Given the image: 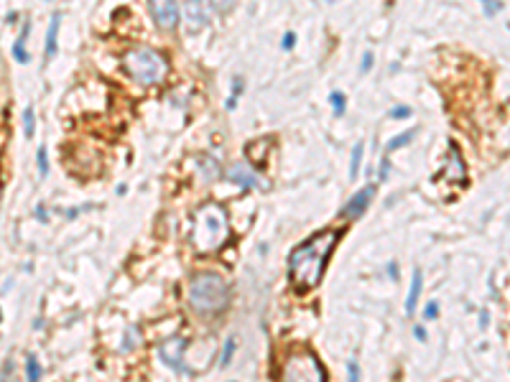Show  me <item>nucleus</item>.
Returning <instances> with one entry per match:
<instances>
[{
    "instance_id": "obj_1",
    "label": "nucleus",
    "mask_w": 510,
    "mask_h": 382,
    "mask_svg": "<svg viewBox=\"0 0 510 382\" xmlns=\"http://www.w3.org/2000/svg\"><path fill=\"white\" fill-rule=\"evenodd\" d=\"M337 240H339V232L324 229V232H317L314 237H309L306 242H301L298 247H293V253L289 257V281L296 293H309L322 283Z\"/></svg>"
},
{
    "instance_id": "obj_2",
    "label": "nucleus",
    "mask_w": 510,
    "mask_h": 382,
    "mask_svg": "<svg viewBox=\"0 0 510 382\" xmlns=\"http://www.w3.org/2000/svg\"><path fill=\"white\" fill-rule=\"evenodd\" d=\"M230 240V222L227 212L219 204H204L194 217V229H191V245L199 253H217V250Z\"/></svg>"
},
{
    "instance_id": "obj_3",
    "label": "nucleus",
    "mask_w": 510,
    "mask_h": 382,
    "mask_svg": "<svg viewBox=\"0 0 510 382\" xmlns=\"http://www.w3.org/2000/svg\"><path fill=\"white\" fill-rule=\"evenodd\" d=\"M189 301L202 314H217L230 303V286L217 273H199L191 278Z\"/></svg>"
},
{
    "instance_id": "obj_4",
    "label": "nucleus",
    "mask_w": 510,
    "mask_h": 382,
    "mask_svg": "<svg viewBox=\"0 0 510 382\" xmlns=\"http://www.w3.org/2000/svg\"><path fill=\"white\" fill-rule=\"evenodd\" d=\"M123 64L128 69V74L136 79L138 84H158L163 77L169 74V62L161 51L151 46H138L130 49L123 56Z\"/></svg>"
},
{
    "instance_id": "obj_5",
    "label": "nucleus",
    "mask_w": 510,
    "mask_h": 382,
    "mask_svg": "<svg viewBox=\"0 0 510 382\" xmlns=\"http://www.w3.org/2000/svg\"><path fill=\"white\" fill-rule=\"evenodd\" d=\"M283 382H327V372L311 351H298L283 364Z\"/></svg>"
},
{
    "instance_id": "obj_6",
    "label": "nucleus",
    "mask_w": 510,
    "mask_h": 382,
    "mask_svg": "<svg viewBox=\"0 0 510 382\" xmlns=\"http://www.w3.org/2000/svg\"><path fill=\"white\" fill-rule=\"evenodd\" d=\"M151 3L153 21L163 28V31H174L179 23V5L176 0H148Z\"/></svg>"
},
{
    "instance_id": "obj_7",
    "label": "nucleus",
    "mask_w": 510,
    "mask_h": 382,
    "mask_svg": "<svg viewBox=\"0 0 510 382\" xmlns=\"http://www.w3.org/2000/svg\"><path fill=\"white\" fill-rule=\"evenodd\" d=\"M184 347H186V339H182V336H171V339H166V342L158 347V354H161L163 362L171 367V370H176V372H186V367H184V362H182V357H184Z\"/></svg>"
},
{
    "instance_id": "obj_8",
    "label": "nucleus",
    "mask_w": 510,
    "mask_h": 382,
    "mask_svg": "<svg viewBox=\"0 0 510 382\" xmlns=\"http://www.w3.org/2000/svg\"><path fill=\"white\" fill-rule=\"evenodd\" d=\"M224 176H227L232 184L243 186V189H263V186H265V181L260 179V173L255 171L253 166H248V163H235V166H230L227 171H224Z\"/></svg>"
},
{
    "instance_id": "obj_9",
    "label": "nucleus",
    "mask_w": 510,
    "mask_h": 382,
    "mask_svg": "<svg viewBox=\"0 0 510 382\" xmlns=\"http://www.w3.org/2000/svg\"><path fill=\"white\" fill-rule=\"evenodd\" d=\"M444 179L452 181V184H464V181H467V166H464V158L457 151L454 140L449 143V156H446V163H444Z\"/></svg>"
},
{
    "instance_id": "obj_10",
    "label": "nucleus",
    "mask_w": 510,
    "mask_h": 382,
    "mask_svg": "<svg viewBox=\"0 0 510 382\" xmlns=\"http://www.w3.org/2000/svg\"><path fill=\"white\" fill-rule=\"evenodd\" d=\"M372 194H375V184H367L365 189H360L357 194H355L347 204H344L342 217H344V219H357L360 214H363V212L367 209V204H370Z\"/></svg>"
},
{
    "instance_id": "obj_11",
    "label": "nucleus",
    "mask_w": 510,
    "mask_h": 382,
    "mask_svg": "<svg viewBox=\"0 0 510 382\" xmlns=\"http://www.w3.org/2000/svg\"><path fill=\"white\" fill-rule=\"evenodd\" d=\"M184 13H186V21L191 23V28H199V26H204V23H207V8H204V0H186Z\"/></svg>"
},
{
    "instance_id": "obj_12",
    "label": "nucleus",
    "mask_w": 510,
    "mask_h": 382,
    "mask_svg": "<svg viewBox=\"0 0 510 382\" xmlns=\"http://www.w3.org/2000/svg\"><path fill=\"white\" fill-rule=\"evenodd\" d=\"M59 23H62V16L54 13L51 16V23H49V31H46V49H43V56H46V62L56 54V46H59Z\"/></svg>"
},
{
    "instance_id": "obj_13",
    "label": "nucleus",
    "mask_w": 510,
    "mask_h": 382,
    "mask_svg": "<svg viewBox=\"0 0 510 382\" xmlns=\"http://www.w3.org/2000/svg\"><path fill=\"white\" fill-rule=\"evenodd\" d=\"M199 168H202V176L204 179H219L222 176V166H219V160L217 158H212L209 153H204V156H199Z\"/></svg>"
},
{
    "instance_id": "obj_14",
    "label": "nucleus",
    "mask_w": 510,
    "mask_h": 382,
    "mask_svg": "<svg viewBox=\"0 0 510 382\" xmlns=\"http://www.w3.org/2000/svg\"><path fill=\"white\" fill-rule=\"evenodd\" d=\"M421 286H424V275L421 270H413V281H411V290H408V298H406V311L413 314V308H416V301H418V293H421Z\"/></svg>"
},
{
    "instance_id": "obj_15",
    "label": "nucleus",
    "mask_w": 510,
    "mask_h": 382,
    "mask_svg": "<svg viewBox=\"0 0 510 382\" xmlns=\"http://www.w3.org/2000/svg\"><path fill=\"white\" fill-rule=\"evenodd\" d=\"M28 28L31 26H23V31H21V36H18V41L13 43V56H16V62L18 64H28V51H26V36H28Z\"/></svg>"
},
{
    "instance_id": "obj_16",
    "label": "nucleus",
    "mask_w": 510,
    "mask_h": 382,
    "mask_svg": "<svg viewBox=\"0 0 510 382\" xmlns=\"http://www.w3.org/2000/svg\"><path fill=\"white\" fill-rule=\"evenodd\" d=\"M363 153H365V143H357L352 148V158H350V179H357L360 166H363Z\"/></svg>"
},
{
    "instance_id": "obj_17",
    "label": "nucleus",
    "mask_w": 510,
    "mask_h": 382,
    "mask_svg": "<svg viewBox=\"0 0 510 382\" xmlns=\"http://www.w3.org/2000/svg\"><path fill=\"white\" fill-rule=\"evenodd\" d=\"M26 380H28V382H38V380H41V364H38V357H36V354H28V357H26Z\"/></svg>"
},
{
    "instance_id": "obj_18",
    "label": "nucleus",
    "mask_w": 510,
    "mask_h": 382,
    "mask_svg": "<svg viewBox=\"0 0 510 382\" xmlns=\"http://www.w3.org/2000/svg\"><path fill=\"white\" fill-rule=\"evenodd\" d=\"M413 138H416V130H406V133H401V135H396V138H391V140H388L385 151L391 153V151H396V148H403V145H408Z\"/></svg>"
},
{
    "instance_id": "obj_19",
    "label": "nucleus",
    "mask_w": 510,
    "mask_h": 382,
    "mask_svg": "<svg viewBox=\"0 0 510 382\" xmlns=\"http://www.w3.org/2000/svg\"><path fill=\"white\" fill-rule=\"evenodd\" d=\"M329 102H332V107H334V115H337V117H342V115H344V110H347V97H344L339 90H334L332 95H329Z\"/></svg>"
},
{
    "instance_id": "obj_20",
    "label": "nucleus",
    "mask_w": 510,
    "mask_h": 382,
    "mask_svg": "<svg viewBox=\"0 0 510 382\" xmlns=\"http://www.w3.org/2000/svg\"><path fill=\"white\" fill-rule=\"evenodd\" d=\"M23 133L26 138H31L36 133V115H34V107H26L23 112Z\"/></svg>"
},
{
    "instance_id": "obj_21",
    "label": "nucleus",
    "mask_w": 510,
    "mask_h": 382,
    "mask_svg": "<svg viewBox=\"0 0 510 382\" xmlns=\"http://www.w3.org/2000/svg\"><path fill=\"white\" fill-rule=\"evenodd\" d=\"M237 0H209V8L217 10V13H230L235 8Z\"/></svg>"
},
{
    "instance_id": "obj_22",
    "label": "nucleus",
    "mask_w": 510,
    "mask_h": 382,
    "mask_svg": "<svg viewBox=\"0 0 510 382\" xmlns=\"http://www.w3.org/2000/svg\"><path fill=\"white\" fill-rule=\"evenodd\" d=\"M232 351H235V339L230 336V339L224 342V351H222V359H219V364H222V367H227V364H230V359H232Z\"/></svg>"
},
{
    "instance_id": "obj_23",
    "label": "nucleus",
    "mask_w": 510,
    "mask_h": 382,
    "mask_svg": "<svg viewBox=\"0 0 510 382\" xmlns=\"http://www.w3.org/2000/svg\"><path fill=\"white\" fill-rule=\"evenodd\" d=\"M36 158H38V173L41 176H46L49 173V160H46V148H38V153H36Z\"/></svg>"
},
{
    "instance_id": "obj_24",
    "label": "nucleus",
    "mask_w": 510,
    "mask_h": 382,
    "mask_svg": "<svg viewBox=\"0 0 510 382\" xmlns=\"http://www.w3.org/2000/svg\"><path fill=\"white\" fill-rule=\"evenodd\" d=\"M388 115H391L393 120H403V117H411V115H413V110H411V107H406V105H401V107H393Z\"/></svg>"
},
{
    "instance_id": "obj_25",
    "label": "nucleus",
    "mask_w": 510,
    "mask_h": 382,
    "mask_svg": "<svg viewBox=\"0 0 510 382\" xmlns=\"http://www.w3.org/2000/svg\"><path fill=\"white\" fill-rule=\"evenodd\" d=\"M479 3L485 5V13H487V16H495V13H498V10L503 8L500 0H479Z\"/></svg>"
},
{
    "instance_id": "obj_26",
    "label": "nucleus",
    "mask_w": 510,
    "mask_h": 382,
    "mask_svg": "<svg viewBox=\"0 0 510 382\" xmlns=\"http://www.w3.org/2000/svg\"><path fill=\"white\" fill-rule=\"evenodd\" d=\"M370 66H372V51H365V54H363V62H360V71L367 74Z\"/></svg>"
},
{
    "instance_id": "obj_27",
    "label": "nucleus",
    "mask_w": 510,
    "mask_h": 382,
    "mask_svg": "<svg viewBox=\"0 0 510 382\" xmlns=\"http://www.w3.org/2000/svg\"><path fill=\"white\" fill-rule=\"evenodd\" d=\"M293 43H296V33L293 31H289V33H283V41H281V49H293Z\"/></svg>"
},
{
    "instance_id": "obj_28",
    "label": "nucleus",
    "mask_w": 510,
    "mask_h": 382,
    "mask_svg": "<svg viewBox=\"0 0 510 382\" xmlns=\"http://www.w3.org/2000/svg\"><path fill=\"white\" fill-rule=\"evenodd\" d=\"M437 314H439V303H437V301H431V303L426 306L424 316H426V318H437Z\"/></svg>"
},
{
    "instance_id": "obj_29",
    "label": "nucleus",
    "mask_w": 510,
    "mask_h": 382,
    "mask_svg": "<svg viewBox=\"0 0 510 382\" xmlns=\"http://www.w3.org/2000/svg\"><path fill=\"white\" fill-rule=\"evenodd\" d=\"M347 370H350V382H357V380H360V370H357V362H350V364H347Z\"/></svg>"
},
{
    "instance_id": "obj_30",
    "label": "nucleus",
    "mask_w": 510,
    "mask_h": 382,
    "mask_svg": "<svg viewBox=\"0 0 510 382\" xmlns=\"http://www.w3.org/2000/svg\"><path fill=\"white\" fill-rule=\"evenodd\" d=\"M388 171H391V163H388V158H383V163H380V181L388 179Z\"/></svg>"
},
{
    "instance_id": "obj_31",
    "label": "nucleus",
    "mask_w": 510,
    "mask_h": 382,
    "mask_svg": "<svg viewBox=\"0 0 510 382\" xmlns=\"http://www.w3.org/2000/svg\"><path fill=\"white\" fill-rule=\"evenodd\" d=\"M413 334H416V339H421V342H426V331H424L421 326H416V329H413Z\"/></svg>"
},
{
    "instance_id": "obj_32",
    "label": "nucleus",
    "mask_w": 510,
    "mask_h": 382,
    "mask_svg": "<svg viewBox=\"0 0 510 382\" xmlns=\"http://www.w3.org/2000/svg\"><path fill=\"white\" fill-rule=\"evenodd\" d=\"M327 3H337V0H327Z\"/></svg>"
}]
</instances>
